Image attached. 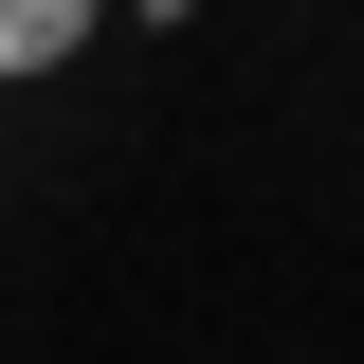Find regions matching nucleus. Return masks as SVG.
Segmentation results:
<instances>
[{
	"label": "nucleus",
	"instance_id": "f257e3e1",
	"mask_svg": "<svg viewBox=\"0 0 364 364\" xmlns=\"http://www.w3.org/2000/svg\"><path fill=\"white\" fill-rule=\"evenodd\" d=\"M91 18H109V0H0V91H18V73H73Z\"/></svg>",
	"mask_w": 364,
	"mask_h": 364
}]
</instances>
